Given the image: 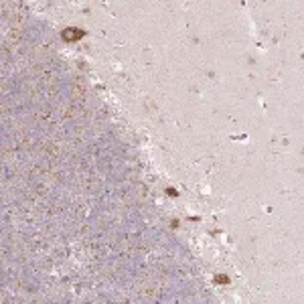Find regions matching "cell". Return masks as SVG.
Returning <instances> with one entry per match:
<instances>
[{
	"label": "cell",
	"mask_w": 304,
	"mask_h": 304,
	"mask_svg": "<svg viewBox=\"0 0 304 304\" xmlns=\"http://www.w3.org/2000/svg\"><path fill=\"white\" fill-rule=\"evenodd\" d=\"M61 37L65 39V41H81V39L85 37V31L83 28H77V27H71V28H65V31L61 33Z\"/></svg>",
	"instance_id": "1"
},
{
	"label": "cell",
	"mask_w": 304,
	"mask_h": 304,
	"mask_svg": "<svg viewBox=\"0 0 304 304\" xmlns=\"http://www.w3.org/2000/svg\"><path fill=\"white\" fill-rule=\"evenodd\" d=\"M215 282H217V284H229V276L219 274V276H215Z\"/></svg>",
	"instance_id": "2"
},
{
	"label": "cell",
	"mask_w": 304,
	"mask_h": 304,
	"mask_svg": "<svg viewBox=\"0 0 304 304\" xmlns=\"http://www.w3.org/2000/svg\"><path fill=\"white\" fill-rule=\"evenodd\" d=\"M166 195H170V197H177V195H178V193H177V191H174V189H166Z\"/></svg>",
	"instance_id": "3"
}]
</instances>
